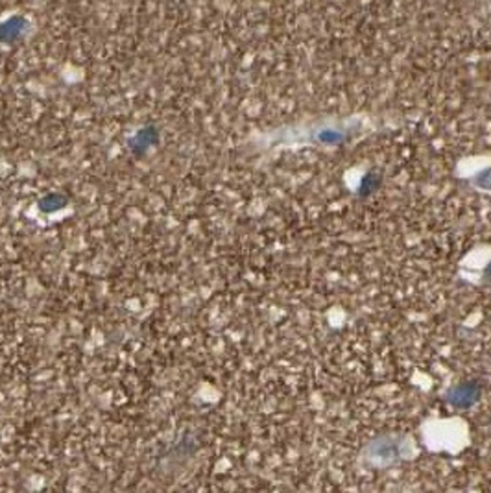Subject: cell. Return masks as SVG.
Here are the masks:
<instances>
[{"label": "cell", "instance_id": "5", "mask_svg": "<svg viewBox=\"0 0 491 493\" xmlns=\"http://www.w3.org/2000/svg\"><path fill=\"white\" fill-rule=\"evenodd\" d=\"M377 187H379V176H375V174H368V176H364L360 185H358V194L370 196Z\"/></svg>", "mask_w": 491, "mask_h": 493}, {"label": "cell", "instance_id": "2", "mask_svg": "<svg viewBox=\"0 0 491 493\" xmlns=\"http://www.w3.org/2000/svg\"><path fill=\"white\" fill-rule=\"evenodd\" d=\"M478 396H480V387L477 382H464V384H458L456 388H452L447 394V399L458 409H467L478 399Z\"/></svg>", "mask_w": 491, "mask_h": 493}, {"label": "cell", "instance_id": "7", "mask_svg": "<svg viewBox=\"0 0 491 493\" xmlns=\"http://www.w3.org/2000/svg\"><path fill=\"white\" fill-rule=\"evenodd\" d=\"M484 279H486L487 283H491V262H490V267H487L486 274H484Z\"/></svg>", "mask_w": 491, "mask_h": 493}, {"label": "cell", "instance_id": "6", "mask_svg": "<svg viewBox=\"0 0 491 493\" xmlns=\"http://www.w3.org/2000/svg\"><path fill=\"white\" fill-rule=\"evenodd\" d=\"M477 185L482 189H491V169L484 170L477 176Z\"/></svg>", "mask_w": 491, "mask_h": 493}, {"label": "cell", "instance_id": "3", "mask_svg": "<svg viewBox=\"0 0 491 493\" xmlns=\"http://www.w3.org/2000/svg\"><path fill=\"white\" fill-rule=\"evenodd\" d=\"M370 454L371 458H375L383 464L393 462V460H398L401 457V445L393 438H380V440H377L375 444L371 445Z\"/></svg>", "mask_w": 491, "mask_h": 493}, {"label": "cell", "instance_id": "1", "mask_svg": "<svg viewBox=\"0 0 491 493\" xmlns=\"http://www.w3.org/2000/svg\"><path fill=\"white\" fill-rule=\"evenodd\" d=\"M157 142H159V129L156 126H146V128L138 129L137 134L128 141V148L131 150V154L141 157L148 150H152Z\"/></svg>", "mask_w": 491, "mask_h": 493}, {"label": "cell", "instance_id": "4", "mask_svg": "<svg viewBox=\"0 0 491 493\" xmlns=\"http://www.w3.org/2000/svg\"><path fill=\"white\" fill-rule=\"evenodd\" d=\"M69 205L67 196L61 194V192H49L39 200V209L46 214L58 213V211L65 209Z\"/></svg>", "mask_w": 491, "mask_h": 493}]
</instances>
